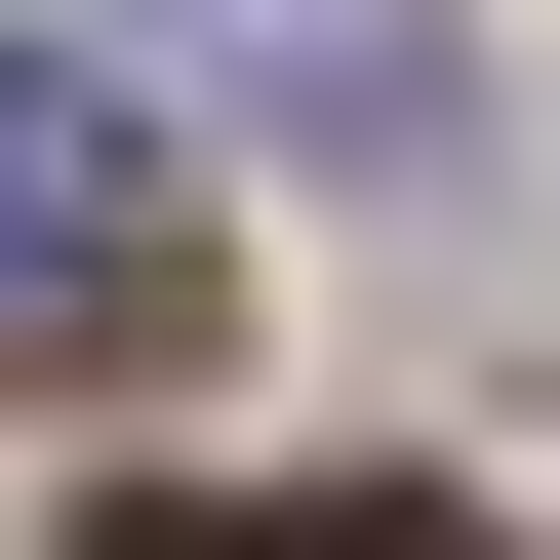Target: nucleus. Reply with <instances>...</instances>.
I'll list each match as a JSON object with an SVG mask.
<instances>
[{
	"instance_id": "nucleus-1",
	"label": "nucleus",
	"mask_w": 560,
	"mask_h": 560,
	"mask_svg": "<svg viewBox=\"0 0 560 560\" xmlns=\"http://www.w3.org/2000/svg\"><path fill=\"white\" fill-rule=\"evenodd\" d=\"M200 320V161H161V81L120 40H0V400H120Z\"/></svg>"
}]
</instances>
